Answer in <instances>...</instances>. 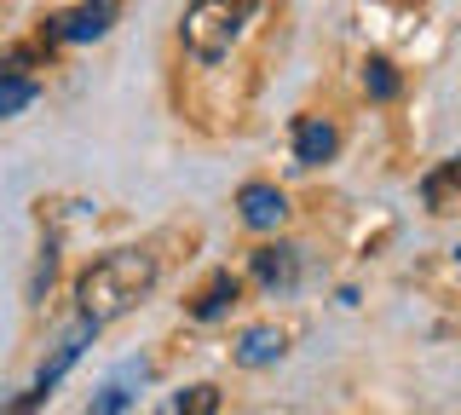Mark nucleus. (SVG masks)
<instances>
[{"label":"nucleus","mask_w":461,"mask_h":415,"mask_svg":"<svg viewBox=\"0 0 461 415\" xmlns=\"http://www.w3.org/2000/svg\"><path fill=\"white\" fill-rule=\"evenodd\" d=\"M162 277V260L150 248H110L76 277V306L86 323H115L139 306Z\"/></svg>","instance_id":"f257e3e1"},{"label":"nucleus","mask_w":461,"mask_h":415,"mask_svg":"<svg viewBox=\"0 0 461 415\" xmlns=\"http://www.w3.org/2000/svg\"><path fill=\"white\" fill-rule=\"evenodd\" d=\"M249 12H254V0H191L179 18V35L191 47V59L220 64L242 41V30H249Z\"/></svg>","instance_id":"f03ea898"},{"label":"nucleus","mask_w":461,"mask_h":415,"mask_svg":"<svg viewBox=\"0 0 461 415\" xmlns=\"http://www.w3.org/2000/svg\"><path fill=\"white\" fill-rule=\"evenodd\" d=\"M122 18V0H81L76 12H58L47 18V41L58 47H86V41H104Z\"/></svg>","instance_id":"7ed1b4c3"},{"label":"nucleus","mask_w":461,"mask_h":415,"mask_svg":"<svg viewBox=\"0 0 461 415\" xmlns=\"http://www.w3.org/2000/svg\"><path fill=\"white\" fill-rule=\"evenodd\" d=\"M93 335H98V323H86V318H81L76 329H69V335L58 340V352L47 357V364H41V375H35V386H29V392L18 398V410H12V415H29V410L41 404V398H52V386L64 381L69 369H76V357H81V347H86V340H93Z\"/></svg>","instance_id":"20e7f679"},{"label":"nucleus","mask_w":461,"mask_h":415,"mask_svg":"<svg viewBox=\"0 0 461 415\" xmlns=\"http://www.w3.org/2000/svg\"><path fill=\"white\" fill-rule=\"evenodd\" d=\"M237 208H242V225H249V231H277V225L288 220V196L277 191V185H266V179L242 185Z\"/></svg>","instance_id":"39448f33"},{"label":"nucleus","mask_w":461,"mask_h":415,"mask_svg":"<svg viewBox=\"0 0 461 415\" xmlns=\"http://www.w3.org/2000/svg\"><path fill=\"white\" fill-rule=\"evenodd\" d=\"M283 352H288V335L277 323H254V329H242V340H237L242 369H271V364H283Z\"/></svg>","instance_id":"423d86ee"},{"label":"nucleus","mask_w":461,"mask_h":415,"mask_svg":"<svg viewBox=\"0 0 461 415\" xmlns=\"http://www.w3.org/2000/svg\"><path fill=\"white\" fill-rule=\"evenodd\" d=\"M340 145V133H335V122H323V116H300L294 122V162L300 167H317V162H329Z\"/></svg>","instance_id":"0eeeda50"},{"label":"nucleus","mask_w":461,"mask_h":415,"mask_svg":"<svg viewBox=\"0 0 461 415\" xmlns=\"http://www.w3.org/2000/svg\"><path fill=\"white\" fill-rule=\"evenodd\" d=\"M254 277L266 283V289H294L300 248H288V242H266V248H254Z\"/></svg>","instance_id":"6e6552de"},{"label":"nucleus","mask_w":461,"mask_h":415,"mask_svg":"<svg viewBox=\"0 0 461 415\" xmlns=\"http://www.w3.org/2000/svg\"><path fill=\"white\" fill-rule=\"evenodd\" d=\"M133 381H144V357H139V364H122V369H115V375L93 392L86 415H122L127 404H133Z\"/></svg>","instance_id":"1a4fd4ad"},{"label":"nucleus","mask_w":461,"mask_h":415,"mask_svg":"<svg viewBox=\"0 0 461 415\" xmlns=\"http://www.w3.org/2000/svg\"><path fill=\"white\" fill-rule=\"evenodd\" d=\"M237 294H242V283L230 277V271H213V277L202 283V294L191 300V318H196V323H213L220 311H230V306H237Z\"/></svg>","instance_id":"9d476101"},{"label":"nucleus","mask_w":461,"mask_h":415,"mask_svg":"<svg viewBox=\"0 0 461 415\" xmlns=\"http://www.w3.org/2000/svg\"><path fill=\"white\" fill-rule=\"evenodd\" d=\"M162 415H220V386H185V392H173L167 398V410Z\"/></svg>","instance_id":"9b49d317"},{"label":"nucleus","mask_w":461,"mask_h":415,"mask_svg":"<svg viewBox=\"0 0 461 415\" xmlns=\"http://www.w3.org/2000/svg\"><path fill=\"white\" fill-rule=\"evenodd\" d=\"M35 104V81L29 76H12V69H0V122L18 116V110Z\"/></svg>","instance_id":"f8f14e48"},{"label":"nucleus","mask_w":461,"mask_h":415,"mask_svg":"<svg viewBox=\"0 0 461 415\" xmlns=\"http://www.w3.org/2000/svg\"><path fill=\"white\" fill-rule=\"evenodd\" d=\"M364 87H369V98H398V69L381 59V52H375V59H364Z\"/></svg>","instance_id":"ddd939ff"},{"label":"nucleus","mask_w":461,"mask_h":415,"mask_svg":"<svg viewBox=\"0 0 461 415\" xmlns=\"http://www.w3.org/2000/svg\"><path fill=\"white\" fill-rule=\"evenodd\" d=\"M450 185H461V162L438 167V174L427 179V203H432V208H444V191H450Z\"/></svg>","instance_id":"4468645a"},{"label":"nucleus","mask_w":461,"mask_h":415,"mask_svg":"<svg viewBox=\"0 0 461 415\" xmlns=\"http://www.w3.org/2000/svg\"><path fill=\"white\" fill-rule=\"evenodd\" d=\"M52 271H58V248L47 242V248H41V260H35V277H29V294H35V300H41V289L52 283Z\"/></svg>","instance_id":"2eb2a0df"},{"label":"nucleus","mask_w":461,"mask_h":415,"mask_svg":"<svg viewBox=\"0 0 461 415\" xmlns=\"http://www.w3.org/2000/svg\"><path fill=\"white\" fill-rule=\"evenodd\" d=\"M456 271H461V248H456Z\"/></svg>","instance_id":"dca6fc26"}]
</instances>
